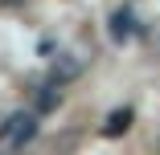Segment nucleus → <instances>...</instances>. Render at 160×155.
<instances>
[{"mask_svg":"<svg viewBox=\"0 0 160 155\" xmlns=\"http://www.w3.org/2000/svg\"><path fill=\"white\" fill-rule=\"evenodd\" d=\"M62 82H49V86H41L37 90V114H49L58 102H62V90H58Z\"/></svg>","mask_w":160,"mask_h":155,"instance_id":"nucleus-3","label":"nucleus"},{"mask_svg":"<svg viewBox=\"0 0 160 155\" xmlns=\"http://www.w3.org/2000/svg\"><path fill=\"white\" fill-rule=\"evenodd\" d=\"M111 37L115 41H127V37H132V12H115L111 16Z\"/></svg>","mask_w":160,"mask_h":155,"instance_id":"nucleus-5","label":"nucleus"},{"mask_svg":"<svg viewBox=\"0 0 160 155\" xmlns=\"http://www.w3.org/2000/svg\"><path fill=\"white\" fill-rule=\"evenodd\" d=\"M156 143H160V139H156Z\"/></svg>","mask_w":160,"mask_h":155,"instance_id":"nucleus-6","label":"nucleus"},{"mask_svg":"<svg viewBox=\"0 0 160 155\" xmlns=\"http://www.w3.org/2000/svg\"><path fill=\"white\" fill-rule=\"evenodd\" d=\"M82 66H78V61H70V53H62L58 61H53V82H66V78H74Z\"/></svg>","mask_w":160,"mask_h":155,"instance_id":"nucleus-4","label":"nucleus"},{"mask_svg":"<svg viewBox=\"0 0 160 155\" xmlns=\"http://www.w3.org/2000/svg\"><path fill=\"white\" fill-rule=\"evenodd\" d=\"M127 127H132V110L123 106V110H111V114H107V122H103V135H111V139H115V135H123Z\"/></svg>","mask_w":160,"mask_h":155,"instance_id":"nucleus-2","label":"nucleus"},{"mask_svg":"<svg viewBox=\"0 0 160 155\" xmlns=\"http://www.w3.org/2000/svg\"><path fill=\"white\" fill-rule=\"evenodd\" d=\"M33 135H37V110H17V114H8V122H4V139H8L12 147H25Z\"/></svg>","mask_w":160,"mask_h":155,"instance_id":"nucleus-1","label":"nucleus"}]
</instances>
